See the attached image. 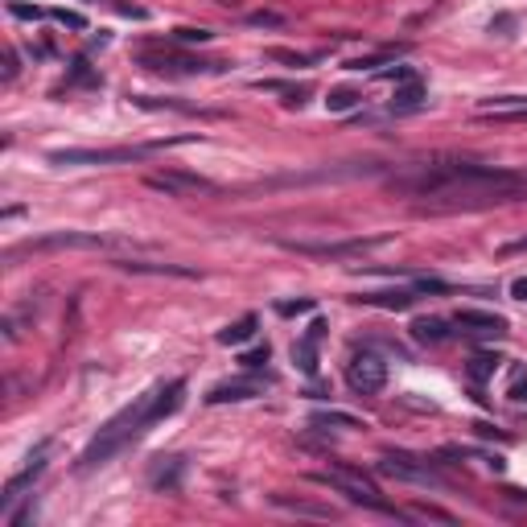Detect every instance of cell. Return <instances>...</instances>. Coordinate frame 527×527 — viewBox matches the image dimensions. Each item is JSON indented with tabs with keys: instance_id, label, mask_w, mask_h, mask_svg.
<instances>
[{
	"instance_id": "4fadbf2b",
	"label": "cell",
	"mask_w": 527,
	"mask_h": 527,
	"mask_svg": "<svg viewBox=\"0 0 527 527\" xmlns=\"http://www.w3.org/2000/svg\"><path fill=\"white\" fill-rule=\"evenodd\" d=\"M453 326L470 338H503L507 334V317L498 313H486V309H457L453 313Z\"/></svg>"
},
{
	"instance_id": "6da1fadb",
	"label": "cell",
	"mask_w": 527,
	"mask_h": 527,
	"mask_svg": "<svg viewBox=\"0 0 527 527\" xmlns=\"http://www.w3.org/2000/svg\"><path fill=\"white\" fill-rule=\"evenodd\" d=\"M392 194L416 198L429 215H453V211H490L527 198V169H503V165H474V161H433L412 165L408 174L388 181Z\"/></svg>"
},
{
	"instance_id": "7402d4cb",
	"label": "cell",
	"mask_w": 527,
	"mask_h": 527,
	"mask_svg": "<svg viewBox=\"0 0 527 527\" xmlns=\"http://www.w3.org/2000/svg\"><path fill=\"white\" fill-rule=\"evenodd\" d=\"M498 367H503V354H486V351H482V354H474V358L466 362V375H470L474 383H486V379H490Z\"/></svg>"
},
{
	"instance_id": "ba28073f",
	"label": "cell",
	"mask_w": 527,
	"mask_h": 527,
	"mask_svg": "<svg viewBox=\"0 0 527 527\" xmlns=\"http://www.w3.org/2000/svg\"><path fill=\"white\" fill-rule=\"evenodd\" d=\"M346 388L354 395H379L388 388V362L371 351L354 354L351 362H346Z\"/></svg>"
},
{
	"instance_id": "8d00e7d4",
	"label": "cell",
	"mask_w": 527,
	"mask_h": 527,
	"mask_svg": "<svg viewBox=\"0 0 527 527\" xmlns=\"http://www.w3.org/2000/svg\"><path fill=\"white\" fill-rule=\"evenodd\" d=\"M511 297H515V301H527V276H519V280L511 284Z\"/></svg>"
},
{
	"instance_id": "1f68e13d",
	"label": "cell",
	"mask_w": 527,
	"mask_h": 527,
	"mask_svg": "<svg viewBox=\"0 0 527 527\" xmlns=\"http://www.w3.org/2000/svg\"><path fill=\"white\" fill-rule=\"evenodd\" d=\"M49 17H54L58 25H70V29H87V17H83V13H70V8H54Z\"/></svg>"
},
{
	"instance_id": "484cf974",
	"label": "cell",
	"mask_w": 527,
	"mask_h": 527,
	"mask_svg": "<svg viewBox=\"0 0 527 527\" xmlns=\"http://www.w3.org/2000/svg\"><path fill=\"white\" fill-rule=\"evenodd\" d=\"M293 362H297L305 375H317V342H313V338H301V342L293 346Z\"/></svg>"
},
{
	"instance_id": "5b68a950",
	"label": "cell",
	"mask_w": 527,
	"mask_h": 527,
	"mask_svg": "<svg viewBox=\"0 0 527 527\" xmlns=\"http://www.w3.org/2000/svg\"><path fill=\"white\" fill-rule=\"evenodd\" d=\"M375 474L395 478V482H412V486H433V490L445 486V478H441L437 470H433L425 457H412V453H383V457L375 461Z\"/></svg>"
},
{
	"instance_id": "30bf717a",
	"label": "cell",
	"mask_w": 527,
	"mask_h": 527,
	"mask_svg": "<svg viewBox=\"0 0 527 527\" xmlns=\"http://www.w3.org/2000/svg\"><path fill=\"white\" fill-rule=\"evenodd\" d=\"M45 457H49V441H38V449L29 453V461L21 466V474H13V478L4 482V490H0V511H8V507H13V503H17V498H21V494L29 490V486L42 478Z\"/></svg>"
},
{
	"instance_id": "83f0119b",
	"label": "cell",
	"mask_w": 527,
	"mask_h": 527,
	"mask_svg": "<svg viewBox=\"0 0 527 527\" xmlns=\"http://www.w3.org/2000/svg\"><path fill=\"white\" fill-rule=\"evenodd\" d=\"M211 38H215L211 29H174V42L177 45H206Z\"/></svg>"
},
{
	"instance_id": "8992f818",
	"label": "cell",
	"mask_w": 527,
	"mask_h": 527,
	"mask_svg": "<svg viewBox=\"0 0 527 527\" xmlns=\"http://www.w3.org/2000/svg\"><path fill=\"white\" fill-rule=\"evenodd\" d=\"M136 62L144 70H153V75H215V70H222V62H206V58H194V54H177L169 45H161L157 54L144 49Z\"/></svg>"
},
{
	"instance_id": "d4e9b609",
	"label": "cell",
	"mask_w": 527,
	"mask_h": 527,
	"mask_svg": "<svg viewBox=\"0 0 527 527\" xmlns=\"http://www.w3.org/2000/svg\"><path fill=\"white\" fill-rule=\"evenodd\" d=\"M408 45H395V49H379V54H367V58H351L346 62V70H375V66H383V62H395V54H404Z\"/></svg>"
},
{
	"instance_id": "7c38bea8",
	"label": "cell",
	"mask_w": 527,
	"mask_h": 527,
	"mask_svg": "<svg viewBox=\"0 0 527 527\" xmlns=\"http://www.w3.org/2000/svg\"><path fill=\"white\" fill-rule=\"evenodd\" d=\"M272 379L268 375H239V379H227V383H215L206 392V404H243V399H256L264 395Z\"/></svg>"
},
{
	"instance_id": "9c48e42d",
	"label": "cell",
	"mask_w": 527,
	"mask_h": 527,
	"mask_svg": "<svg viewBox=\"0 0 527 527\" xmlns=\"http://www.w3.org/2000/svg\"><path fill=\"white\" fill-rule=\"evenodd\" d=\"M144 185H148V190H157V194H165V198H198V194H219V185H215V181H206V177H198V174H185V169L148 174V177H144Z\"/></svg>"
},
{
	"instance_id": "ffe728a7",
	"label": "cell",
	"mask_w": 527,
	"mask_h": 527,
	"mask_svg": "<svg viewBox=\"0 0 527 527\" xmlns=\"http://www.w3.org/2000/svg\"><path fill=\"white\" fill-rule=\"evenodd\" d=\"M272 503L293 511V515H305V519H334V507H321V503H301V498H289V494H272Z\"/></svg>"
},
{
	"instance_id": "d590c367",
	"label": "cell",
	"mask_w": 527,
	"mask_h": 527,
	"mask_svg": "<svg viewBox=\"0 0 527 527\" xmlns=\"http://www.w3.org/2000/svg\"><path fill=\"white\" fill-rule=\"evenodd\" d=\"M326 330H330V326H326L321 317H313V326H309V334H305V338H313V342H321V338H326Z\"/></svg>"
},
{
	"instance_id": "74e56055",
	"label": "cell",
	"mask_w": 527,
	"mask_h": 527,
	"mask_svg": "<svg viewBox=\"0 0 527 527\" xmlns=\"http://www.w3.org/2000/svg\"><path fill=\"white\" fill-rule=\"evenodd\" d=\"M511 399H519V404H524V399H527V379H519V383L511 388Z\"/></svg>"
},
{
	"instance_id": "f35d334b",
	"label": "cell",
	"mask_w": 527,
	"mask_h": 527,
	"mask_svg": "<svg viewBox=\"0 0 527 527\" xmlns=\"http://www.w3.org/2000/svg\"><path fill=\"white\" fill-rule=\"evenodd\" d=\"M13 75H17V54L8 49V66H4V79H13Z\"/></svg>"
},
{
	"instance_id": "d6986e66",
	"label": "cell",
	"mask_w": 527,
	"mask_h": 527,
	"mask_svg": "<svg viewBox=\"0 0 527 527\" xmlns=\"http://www.w3.org/2000/svg\"><path fill=\"white\" fill-rule=\"evenodd\" d=\"M408 330H412V338H416L420 346H437V342L449 338V330H445V321H441V317H416Z\"/></svg>"
},
{
	"instance_id": "8fae6325",
	"label": "cell",
	"mask_w": 527,
	"mask_h": 527,
	"mask_svg": "<svg viewBox=\"0 0 527 527\" xmlns=\"http://www.w3.org/2000/svg\"><path fill=\"white\" fill-rule=\"evenodd\" d=\"M54 247H112V239H103V235H83V231H58V235H42V239H29V243H21V247H13L4 260H13V256H21V252H54Z\"/></svg>"
},
{
	"instance_id": "e0dca14e",
	"label": "cell",
	"mask_w": 527,
	"mask_h": 527,
	"mask_svg": "<svg viewBox=\"0 0 527 527\" xmlns=\"http://www.w3.org/2000/svg\"><path fill=\"white\" fill-rule=\"evenodd\" d=\"M392 107L395 112H416V107H425V83H420V79H404V83H395Z\"/></svg>"
},
{
	"instance_id": "4dcf8cb0",
	"label": "cell",
	"mask_w": 527,
	"mask_h": 527,
	"mask_svg": "<svg viewBox=\"0 0 527 527\" xmlns=\"http://www.w3.org/2000/svg\"><path fill=\"white\" fill-rule=\"evenodd\" d=\"M247 25H256V29H280L284 17L280 13H247Z\"/></svg>"
},
{
	"instance_id": "2e32d148",
	"label": "cell",
	"mask_w": 527,
	"mask_h": 527,
	"mask_svg": "<svg viewBox=\"0 0 527 527\" xmlns=\"http://www.w3.org/2000/svg\"><path fill=\"white\" fill-rule=\"evenodd\" d=\"M124 272H136V276H177V280H198L194 268H181V264H153V260H120Z\"/></svg>"
},
{
	"instance_id": "d6a6232c",
	"label": "cell",
	"mask_w": 527,
	"mask_h": 527,
	"mask_svg": "<svg viewBox=\"0 0 527 527\" xmlns=\"http://www.w3.org/2000/svg\"><path fill=\"white\" fill-rule=\"evenodd\" d=\"M309 309H313V301L301 297V301H284V305H276V313H280V317H297V313H309Z\"/></svg>"
},
{
	"instance_id": "52a82bcc",
	"label": "cell",
	"mask_w": 527,
	"mask_h": 527,
	"mask_svg": "<svg viewBox=\"0 0 527 527\" xmlns=\"http://www.w3.org/2000/svg\"><path fill=\"white\" fill-rule=\"evenodd\" d=\"M388 235H371V239H342V243H305V239H280V247L297 252V256H313V260H354L371 247H379Z\"/></svg>"
},
{
	"instance_id": "44dd1931",
	"label": "cell",
	"mask_w": 527,
	"mask_h": 527,
	"mask_svg": "<svg viewBox=\"0 0 527 527\" xmlns=\"http://www.w3.org/2000/svg\"><path fill=\"white\" fill-rule=\"evenodd\" d=\"M309 425H313V429H362V420H358V416H351V412H334V408L313 412V416H309Z\"/></svg>"
},
{
	"instance_id": "e575fe53",
	"label": "cell",
	"mask_w": 527,
	"mask_h": 527,
	"mask_svg": "<svg viewBox=\"0 0 527 527\" xmlns=\"http://www.w3.org/2000/svg\"><path fill=\"white\" fill-rule=\"evenodd\" d=\"M13 17H21V21H38L42 8H33V4H13Z\"/></svg>"
},
{
	"instance_id": "3957f363",
	"label": "cell",
	"mask_w": 527,
	"mask_h": 527,
	"mask_svg": "<svg viewBox=\"0 0 527 527\" xmlns=\"http://www.w3.org/2000/svg\"><path fill=\"white\" fill-rule=\"evenodd\" d=\"M317 486H330V490H338V494H346L354 507H367V511H379V515H392V519H412V511H399L392 507L383 494H379V486L371 482L362 470H354L346 461H334L330 470H317V474H309Z\"/></svg>"
},
{
	"instance_id": "836d02e7",
	"label": "cell",
	"mask_w": 527,
	"mask_h": 527,
	"mask_svg": "<svg viewBox=\"0 0 527 527\" xmlns=\"http://www.w3.org/2000/svg\"><path fill=\"white\" fill-rule=\"evenodd\" d=\"M379 79H388V83H404V79H416V75H412V66H395V70H383Z\"/></svg>"
},
{
	"instance_id": "cb8c5ba5",
	"label": "cell",
	"mask_w": 527,
	"mask_h": 527,
	"mask_svg": "<svg viewBox=\"0 0 527 527\" xmlns=\"http://www.w3.org/2000/svg\"><path fill=\"white\" fill-rule=\"evenodd\" d=\"M264 58L268 62H284V66H313L317 62V54H297V49H280V45H268Z\"/></svg>"
},
{
	"instance_id": "5bb4252c",
	"label": "cell",
	"mask_w": 527,
	"mask_h": 527,
	"mask_svg": "<svg viewBox=\"0 0 527 527\" xmlns=\"http://www.w3.org/2000/svg\"><path fill=\"white\" fill-rule=\"evenodd\" d=\"M358 305L367 309H392V313H404V309H412L420 301V293H416V284L412 289H383V293H362V297H354Z\"/></svg>"
},
{
	"instance_id": "277c9868",
	"label": "cell",
	"mask_w": 527,
	"mask_h": 527,
	"mask_svg": "<svg viewBox=\"0 0 527 527\" xmlns=\"http://www.w3.org/2000/svg\"><path fill=\"white\" fill-rule=\"evenodd\" d=\"M157 144L148 148H132V144H112V148H49L45 161L49 165H128V161H144Z\"/></svg>"
},
{
	"instance_id": "f546056e",
	"label": "cell",
	"mask_w": 527,
	"mask_h": 527,
	"mask_svg": "<svg viewBox=\"0 0 527 527\" xmlns=\"http://www.w3.org/2000/svg\"><path fill=\"white\" fill-rule=\"evenodd\" d=\"M268 342H264V346H252V351H243L239 354V367H247V371H256V367H264V362H268Z\"/></svg>"
},
{
	"instance_id": "4316f807",
	"label": "cell",
	"mask_w": 527,
	"mask_h": 527,
	"mask_svg": "<svg viewBox=\"0 0 527 527\" xmlns=\"http://www.w3.org/2000/svg\"><path fill=\"white\" fill-rule=\"evenodd\" d=\"M358 103H362V91H354V87H338V91H330V99H326L330 112H351Z\"/></svg>"
},
{
	"instance_id": "ac0fdd59",
	"label": "cell",
	"mask_w": 527,
	"mask_h": 527,
	"mask_svg": "<svg viewBox=\"0 0 527 527\" xmlns=\"http://www.w3.org/2000/svg\"><path fill=\"white\" fill-rule=\"evenodd\" d=\"M256 330H260V317H256V313H243L239 321H231L227 330H219V342L222 346H239V342L256 338Z\"/></svg>"
},
{
	"instance_id": "603a6c76",
	"label": "cell",
	"mask_w": 527,
	"mask_h": 527,
	"mask_svg": "<svg viewBox=\"0 0 527 527\" xmlns=\"http://www.w3.org/2000/svg\"><path fill=\"white\" fill-rule=\"evenodd\" d=\"M181 470H185V461H181V457H169V466H161V470L153 474V486H157V490H177V486H181Z\"/></svg>"
},
{
	"instance_id": "7a4b0ae2",
	"label": "cell",
	"mask_w": 527,
	"mask_h": 527,
	"mask_svg": "<svg viewBox=\"0 0 527 527\" xmlns=\"http://www.w3.org/2000/svg\"><path fill=\"white\" fill-rule=\"evenodd\" d=\"M181 399H185V379H169V383H157L153 392L136 395L128 408H120L99 433L91 441L87 449H83V457H79V474H91V470H99V466H107L116 453H124L132 441H140L153 425H161L165 416H174L177 408H181Z\"/></svg>"
},
{
	"instance_id": "f1b7e54d",
	"label": "cell",
	"mask_w": 527,
	"mask_h": 527,
	"mask_svg": "<svg viewBox=\"0 0 527 527\" xmlns=\"http://www.w3.org/2000/svg\"><path fill=\"white\" fill-rule=\"evenodd\" d=\"M412 519H437V524H453V515H449V511L429 507V503H416V507H412Z\"/></svg>"
},
{
	"instance_id": "9a60e30c",
	"label": "cell",
	"mask_w": 527,
	"mask_h": 527,
	"mask_svg": "<svg viewBox=\"0 0 527 527\" xmlns=\"http://www.w3.org/2000/svg\"><path fill=\"white\" fill-rule=\"evenodd\" d=\"M478 116H494V120H527V95H494L478 103Z\"/></svg>"
}]
</instances>
